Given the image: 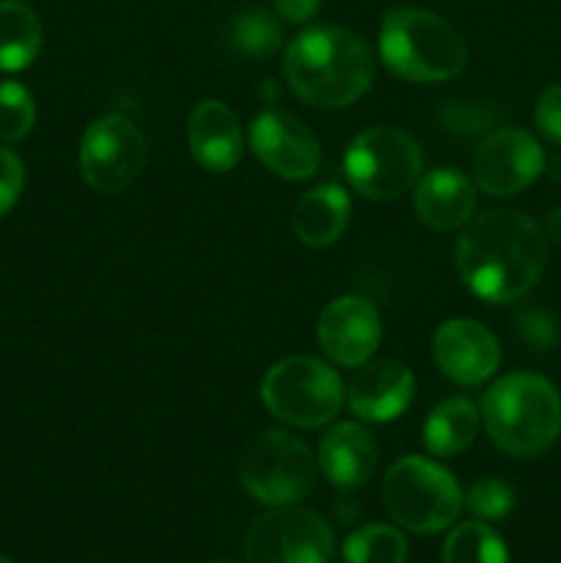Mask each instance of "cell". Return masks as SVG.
I'll list each match as a JSON object with an SVG mask.
<instances>
[{
  "mask_svg": "<svg viewBox=\"0 0 561 563\" xmlns=\"http://www.w3.org/2000/svg\"><path fill=\"white\" fill-rule=\"evenodd\" d=\"M333 531L311 509L273 506V511L253 520L245 537L251 563H330Z\"/></svg>",
  "mask_w": 561,
  "mask_h": 563,
  "instance_id": "9",
  "label": "cell"
},
{
  "mask_svg": "<svg viewBox=\"0 0 561 563\" xmlns=\"http://www.w3.org/2000/svg\"><path fill=\"white\" fill-rule=\"evenodd\" d=\"M544 174L561 185V152H556L553 157H544Z\"/></svg>",
  "mask_w": 561,
  "mask_h": 563,
  "instance_id": "33",
  "label": "cell"
},
{
  "mask_svg": "<svg viewBox=\"0 0 561 563\" xmlns=\"http://www.w3.org/2000/svg\"><path fill=\"white\" fill-rule=\"evenodd\" d=\"M482 412L462 396L446 399L424 421V445L432 456H454L476 440Z\"/></svg>",
  "mask_w": 561,
  "mask_h": 563,
  "instance_id": "20",
  "label": "cell"
},
{
  "mask_svg": "<svg viewBox=\"0 0 561 563\" xmlns=\"http://www.w3.org/2000/svg\"><path fill=\"white\" fill-rule=\"evenodd\" d=\"M187 146L204 170L226 174L242 157V130L234 110L220 99H201L187 119Z\"/></svg>",
  "mask_w": 561,
  "mask_h": 563,
  "instance_id": "16",
  "label": "cell"
},
{
  "mask_svg": "<svg viewBox=\"0 0 561 563\" xmlns=\"http://www.w3.org/2000/svg\"><path fill=\"white\" fill-rule=\"evenodd\" d=\"M25 187V165L11 148L0 146V218L11 212Z\"/></svg>",
  "mask_w": 561,
  "mask_h": 563,
  "instance_id": "29",
  "label": "cell"
},
{
  "mask_svg": "<svg viewBox=\"0 0 561 563\" xmlns=\"http://www.w3.org/2000/svg\"><path fill=\"white\" fill-rule=\"evenodd\" d=\"M248 143L258 163L289 181L311 179L322 163L317 135L286 110H264L251 121Z\"/></svg>",
  "mask_w": 561,
  "mask_h": 563,
  "instance_id": "12",
  "label": "cell"
},
{
  "mask_svg": "<svg viewBox=\"0 0 561 563\" xmlns=\"http://www.w3.org/2000/svg\"><path fill=\"white\" fill-rule=\"evenodd\" d=\"M482 421L504 454L531 460L559 440L561 396L556 385L539 374H506L484 394Z\"/></svg>",
  "mask_w": 561,
  "mask_h": 563,
  "instance_id": "3",
  "label": "cell"
},
{
  "mask_svg": "<svg viewBox=\"0 0 561 563\" xmlns=\"http://www.w3.org/2000/svg\"><path fill=\"white\" fill-rule=\"evenodd\" d=\"M226 44L231 53L251 60H267L284 44V27L270 11L245 9L234 14L226 25Z\"/></svg>",
  "mask_w": 561,
  "mask_h": 563,
  "instance_id": "22",
  "label": "cell"
},
{
  "mask_svg": "<svg viewBox=\"0 0 561 563\" xmlns=\"http://www.w3.org/2000/svg\"><path fill=\"white\" fill-rule=\"evenodd\" d=\"M270 3L286 22H308L319 11L322 0H270Z\"/></svg>",
  "mask_w": 561,
  "mask_h": 563,
  "instance_id": "31",
  "label": "cell"
},
{
  "mask_svg": "<svg viewBox=\"0 0 561 563\" xmlns=\"http://www.w3.org/2000/svg\"><path fill=\"white\" fill-rule=\"evenodd\" d=\"M42 53V22L22 0H0V71H22Z\"/></svg>",
  "mask_w": 561,
  "mask_h": 563,
  "instance_id": "21",
  "label": "cell"
},
{
  "mask_svg": "<svg viewBox=\"0 0 561 563\" xmlns=\"http://www.w3.org/2000/svg\"><path fill=\"white\" fill-rule=\"evenodd\" d=\"M534 121H537V130L548 141L561 143V82H553V86H548L539 93L537 108H534Z\"/></svg>",
  "mask_w": 561,
  "mask_h": 563,
  "instance_id": "30",
  "label": "cell"
},
{
  "mask_svg": "<svg viewBox=\"0 0 561 563\" xmlns=\"http://www.w3.org/2000/svg\"><path fill=\"white\" fill-rule=\"evenodd\" d=\"M544 174V152L531 132L498 126L479 143L473 154V179L493 198L517 196Z\"/></svg>",
  "mask_w": 561,
  "mask_h": 563,
  "instance_id": "11",
  "label": "cell"
},
{
  "mask_svg": "<svg viewBox=\"0 0 561 563\" xmlns=\"http://www.w3.org/2000/svg\"><path fill=\"white\" fill-rule=\"evenodd\" d=\"M317 462L333 487L350 493L372 478L377 467V443L361 423H339L319 440Z\"/></svg>",
  "mask_w": 561,
  "mask_h": 563,
  "instance_id": "17",
  "label": "cell"
},
{
  "mask_svg": "<svg viewBox=\"0 0 561 563\" xmlns=\"http://www.w3.org/2000/svg\"><path fill=\"white\" fill-rule=\"evenodd\" d=\"M416 377L399 361H374L358 366L346 388V405L361 421L388 423L410 407Z\"/></svg>",
  "mask_w": 561,
  "mask_h": 563,
  "instance_id": "15",
  "label": "cell"
},
{
  "mask_svg": "<svg viewBox=\"0 0 561 563\" xmlns=\"http://www.w3.org/2000/svg\"><path fill=\"white\" fill-rule=\"evenodd\" d=\"M383 500L388 515L405 531L440 533L457 522L462 511V489L457 478L427 456H405L385 473Z\"/></svg>",
  "mask_w": 561,
  "mask_h": 563,
  "instance_id": "6",
  "label": "cell"
},
{
  "mask_svg": "<svg viewBox=\"0 0 561 563\" xmlns=\"http://www.w3.org/2000/svg\"><path fill=\"white\" fill-rule=\"evenodd\" d=\"M346 563H405L407 539L396 528L372 522L352 531L344 542Z\"/></svg>",
  "mask_w": 561,
  "mask_h": 563,
  "instance_id": "24",
  "label": "cell"
},
{
  "mask_svg": "<svg viewBox=\"0 0 561 563\" xmlns=\"http://www.w3.org/2000/svg\"><path fill=\"white\" fill-rule=\"evenodd\" d=\"M0 563H11L9 559H6V555H0Z\"/></svg>",
  "mask_w": 561,
  "mask_h": 563,
  "instance_id": "34",
  "label": "cell"
},
{
  "mask_svg": "<svg viewBox=\"0 0 561 563\" xmlns=\"http://www.w3.org/2000/svg\"><path fill=\"white\" fill-rule=\"evenodd\" d=\"M218 563H229V561H218Z\"/></svg>",
  "mask_w": 561,
  "mask_h": 563,
  "instance_id": "35",
  "label": "cell"
},
{
  "mask_svg": "<svg viewBox=\"0 0 561 563\" xmlns=\"http://www.w3.org/2000/svg\"><path fill=\"white\" fill-rule=\"evenodd\" d=\"M350 196L339 185H319L302 192L292 209V229L308 247H328L350 223Z\"/></svg>",
  "mask_w": 561,
  "mask_h": 563,
  "instance_id": "19",
  "label": "cell"
},
{
  "mask_svg": "<svg viewBox=\"0 0 561 563\" xmlns=\"http://www.w3.org/2000/svg\"><path fill=\"white\" fill-rule=\"evenodd\" d=\"M380 58L402 80L443 82L468 66V44L432 11L396 9L380 25Z\"/></svg>",
  "mask_w": 561,
  "mask_h": 563,
  "instance_id": "4",
  "label": "cell"
},
{
  "mask_svg": "<svg viewBox=\"0 0 561 563\" xmlns=\"http://www.w3.org/2000/svg\"><path fill=\"white\" fill-rule=\"evenodd\" d=\"M262 401L270 416L295 429H319L344 407L339 372L311 355H292L273 363L262 379Z\"/></svg>",
  "mask_w": 561,
  "mask_h": 563,
  "instance_id": "5",
  "label": "cell"
},
{
  "mask_svg": "<svg viewBox=\"0 0 561 563\" xmlns=\"http://www.w3.org/2000/svg\"><path fill=\"white\" fill-rule=\"evenodd\" d=\"M462 506L479 520H504L515 509V489L504 478H482L462 495Z\"/></svg>",
  "mask_w": 561,
  "mask_h": 563,
  "instance_id": "27",
  "label": "cell"
},
{
  "mask_svg": "<svg viewBox=\"0 0 561 563\" xmlns=\"http://www.w3.org/2000/svg\"><path fill=\"white\" fill-rule=\"evenodd\" d=\"M146 165V141L124 115H102L80 137V176L91 190H127Z\"/></svg>",
  "mask_w": 561,
  "mask_h": 563,
  "instance_id": "10",
  "label": "cell"
},
{
  "mask_svg": "<svg viewBox=\"0 0 561 563\" xmlns=\"http://www.w3.org/2000/svg\"><path fill=\"white\" fill-rule=\"evenodd\" d=\"M421 146L396 126H369L344 154L346 181L372 201H391L410 190L421 176Z\"/></svg>",
  "mask_w": 561,
  "mask_h": 563,
  "instance_id": "8",
  "label": "cell"
},
{
  "mask_svg": "<svg viewBox=\"0 0 561 563\" xmlns=\"http://www.w3.org/2000/svg\"><path fill=\"white\" fill-rule=\"evenodd\" d=\"M36 104L31 91L16 80L0 82V143H16L31 135Z\"/></svg>",
  "mask_w": 561,
  "mask_h": 563,
  "instance_id": "25",
  "label": "cell"
},
{
  "mask_svg": "<svg viewBox=\"0 0 561 563\" xmlns=\"http://www.w3.org/2000/svg\"><path fill=\"white\" fill-rule=\"evenodd\" d=\"M515 333L531 350L544 352L553 350L556 341H559V322L548 311H542V308L526 306L515 313Z\"/></svg>",
  "mask_w": 561,
  "mask_h": 563,
  "instance_id": "28",
  "label": "cell"
},
{
  "mask_svg": "<svg viewBox=\"0 0 561 563\" xmlns=\"http://www.w3.org/2000/svg\"><path fill=\"white\" fill-rule=\"evenodd\" d=\"M432 357L454 383L482 385L498 372L501 346L484 324L473 319H449L435 330Z\"/></svg>",
  "mask_w": 561,
  "mask_h": 563,
  "instance_id": "14",
  "label": "cell"
},
{
  "mask_svg": "<svg viewBox=\"0 0 561 563\" xmlns=\"http://www.w3.org/2000/svg\"><path fill=\"white\" fill-rule=\"evenodd\" d=\"M438 119L443 130L454 132V135H490L498 124V110L490 102H479V99H451L440 108Z\"/></svg>",
  "mask_w": 561,
  "mask_h": 563,
  "instance_id": "26",
  "label": "cell"
},
{
  "mask_svg": "<svg viewBox=\"0 0 561 563\" xmlns=\"http://www.w3.org/2000/svg\"><path fill=\"white\" fill-rule=\"evenodd\" d=\"M237 478L258 504L295 506L314 487V456L297 434L267 429L242 449Z\"/></svg>",
  "mask_w": 561,
  "mask_h": 563,
  "instance_id": "7",
  "label": "cell"
},
{
  "mask_svg": "<svg viewBox=\"0 0 561 563\" xmlns=\"http://www.w3.org/2000/svg\"><path fill=\"white\" fill-rule=\"evenodd\" d=\"M289 88L311 108H350L372 86V49L350 27H308L284 55Z\"/></svg>",
  "mask_w": 561,
  "mask_h": 563,
  "instance_id": "2",
  "label": "cell"
},
{
  "mask_svg": "<svg viewBox=\"0 0 561 563\" xmlns=\"http://www.w3.org/2000/svg\"><path fill=\"white\" fill-rule=\"evenodd\" d=\"M416 212L429 229H462L476 212V187L454 168L429 170L416 187Z\"/></svg>",
  "mask_w": 561,
  "mask_h": 563,
  "instance_id": "18",
  "label": "cell"
},
{
  "mask_svg": "<svg viewBox=\"0 0 561 563\" xmlns=\"http://www.w3.org/2000/svg\"><path fill=\"white\" fill-rule=\"evenodd\" d=\"M542 234L550 245L561 247V207L553 209V212H548V218H544V225H542Z\"/></svg>",
  "mask_w": 561,
  "mask_h": 563,
  "instance_id": "32",
  "label": "cell"
},
{
  "mask_svg": "<svg viewBox=\"0 0 561 563\" xmlns=\"http://www.w3.org/2000/svg\"><path fill=\"white\" fill-rule=\"evenodd\" d=\"M317 339L324 355L339 363V366H363L380 346V339H383L377 308L355 295L336 297L319 313Z\"/></svg>",
  "mask_w": 561,
  "mask_h": 563,
  "instance_id": "13",
  "label": "cell"
},
{
  "mask_svg": "<svg viewBox=\"0 0 561 563\" xmlns=\"http://www.w3.org/2000/svg\"><path fill=\"white\" fill-rule=\"evenodd\" d=\"M443 563H509V550L484 522H462L446 539Z\"/></svg>",
  "mask_w": 561,
  "mask_h": 563,
  "instance_id": "23",
  "label": "cell"
},
{
  "mask_svg": "<svg viewBox=\"0 0 561 563\" xmlns=\"http://www.w3.org/2000/svg\"><path fill=\"white\" fill-rule=\"evenodd\" d=\"M457 273L484 302H515L537 286L548 240L528 214L501 207L471 218L457 240Z\"/></svg>",
  "mask_w": 561,
  "mask_h": 563,
  "instance_id": "1",
  "label": "cell"
}]
</instances>
